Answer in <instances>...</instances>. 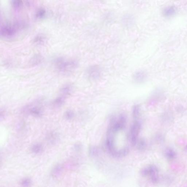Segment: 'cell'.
Returning <instances> with one entry per match:
<instances>
[{"label": "cell", "mask_w": 187, "mask_h": 187, "mask_svg": "<svg viewBox=\"0 0 187 187\" xmlns=\"http://www.w3.org/2000/svg\"><path fill=\"white\" fill-rule=\"evenodd\" d=\"M25 24L22 22L5 23L1 26V36L6 39L13 38L16 35L18 31L25 29Z\"/></svg>", "instance_id": "1"}, {"label": "cell", "mask_w": 187, "mask_h": 187, "mask_svg": "<svg viewBox=\"0 0 187 187\" xmlns=\"http://www.w3.org/2000/svg\"><path fill=\"white\" fill-rule=\"evenodd\" d=\"M56 67L59 71L68 73L76 69L78 63L74 60H67L63 57H58L54 60Z\"/></svg>", "instance_id": "2"}, {"label": "cell", "mask_w": 187, "mask_h": 187, "mask_svg": "<svg viewBox=\"0 0 187 187\" xmlns=\"http://www.w3.org/2000/svg\"><path fill=\"white\" fill-rule=\"evenodd\" d=\"M141 128V124L137 120L134 122L130 129L129 138L133 146L136 145L138 141V138Z\"/></svg>", "instance_id": "3"}, {"label": "cell", "mask_w": 187, "mask_h": 187, "mask_svg": "<svg viewBox=\"0 0 187 187\" xmlns=\"http://www.w3.org/2000/svg\"><path fill=\"white\" fill-rule=\"evenodd\" d=\"M158 169L156 166L151 165L142 170V174L143 176H149L151 181L154 184H157L159 181Z\"/></svg>", "instance_id": "4"}, {"label": "cell", "mask_w": 187, "mask_h": 187, "mask_svg": "<svg viewBox=\"0 0 187 187\" xmlns=\"http://www.w3.org/2000/svg\"><path fill=\"white\" fill-rule=\"evenodd\" d=\"M25 111L31 115L35 117L41 116L43 114V109L42 107L37 104H34L29 105L25 109Z\"/></svg>", "instance_id": "5"}, {"label": "cell", "mask_w": 187, "mask_h": 187, "mask_svg": "<svg viewBox=\"0 0 187 187\" xmlns=\"http://www.w3.org/2000/svg\"><path fill=\"white\" fill-rule=\"evenodd\" d=\"M146 74L143 71H139L136 72L133 76V79L135 82L141 83L144 82L146 79Z\"/></svg>", "instance_id": "6"}, {"label": "cell", "mask_w": 187, "mask_h": 187, "mask_svg": "<svg viewBox=\"0 0 187 187\" xmlns=\"http://www.w3.org/2000/svg\"><path fill=\"white\" fill-rule=\"evenodd\" d=\"M59 139V135L56 132L50 133L47 136V140L52 144H55L57 143Z\"/></svg>", "instance_id": "7"}, {"label": "cell", "mask_w": 187, "mask_h": 187, "mask_svg": "<svg viewBox=\"0 0 187 187\" xmlns=\"http://www.w3.org/2000/svg\"><path fill=\"white\" fill-rule=\"evenodd\" d=\"M176 9L173 6L168 7H166L163 11V14L165 16L170 17L176 14Z\"/></svg>", "instance_id": "8"}, {"label": "cell", "mask_w": 187, "mask_h": 187, "mask_svg": "<svg viewBox=\"0 0 187 187\" xmlns=\"http://www.w3.org/2000/svg\"><path fill=\"white\" fill-rule=\"evenodd\" d=\"M72 88L71 85H64L60 89V93L62 96L65 97L71 94L72 93Z\"/></svg>", "instance_id": "9"}, {"label": "cell", "mask_w": 187, "mask_h": 187, "mask_svg": "<svg viewBox=\"0 0 187 187\" xmlns=\"http://www.w3.org/2000/svg\"><path fill=\"white\" fill-rule=\"evenodd\" d=\"M31 152L35 154H39L41 153L43 150V147L41 144L36 143L33 145L31 147Z\"/></svg>", "instance_id": "10"}, {"label": "cell", "mask_w": 187, "mask_h": 187, "mask_svg": "<svg viewBox=\"0 0 187 187\" xmlns=\"http://www.w3.org/2000/svg\"><path fill=\"white\" fill-rule=\"evenodd\" d=\"M65 97L62 96L57 97L53 101L54 105L57 107L62 106L65 103Z\"/></svg>", "instance_id": "11"}, {"label": "cell", "mask_w": 187, "mask_h": 187, "mask_svg": "<svg viewBox=\"0 0 187 187\" xmlns=\"http://www.w3.org/2000/svg\"><path fill=\"white\" fill-rule=\"evenodd\" d=\"M165 155L167 158L170 160H172L176 158V152L174 150L168 149L165 152Z\"/></svg>", "instance_id": "12"}, {"label": "cell", "mask_w": 187, "mask_h": 187, "mask_svg": "<svg viewBox=\"0 0 187 187\" xmlns=\"http://www.w3.org/2000/svg\"><path fill=\"white\" fill-rule=\"evenodd\" d=\"M46 14H47V11L45 9L43 8H41L38 9L37 11H36L35 16L39 19H42L45 17Z\"/></svg>", "instance_id": "13"}, {"label": "cell", "mask_w": 187, "mask_h": 187, "mask_svg": "<svg viewBox=\"0 0 187 187\" xmlns=\"http://www.w3.org/2000/svg\"><path fill=\"white\" fill-rule=\"evenodd\" d=\"M140 107L139 105H136L133 107V116L134 118L136 120H137L139 118L140 113Z\"/></svg>", "instance_id": "14"}, {"label": "cell", "mask_w": 187, "mask_h": 187, "mask_svg": "<svg viewBox=\"0 0 187 187\" xmlns=\"http://www.w3.org/2000/svg\"><path fill=\"white\" fill-rule=\"evenodd\" d=\"M98 70V69L97 68L94 67L90 68L89 72V76L93 78L97 77L98 76L99 73Z\"/></svg>", "instance_id": "15"}, {"label": "cell", "mask_w": 187, "mask_h": 187, "mask_svg": "<svg viewBox=\"0 0 187 187\" xmlns=\"http://www.w3.org/2000/svg\"><path fill=\"white\" fill-rule=\"evenodd\" d=\"M11 5L14 9H18L22 7L23 6V2L22 1L15 0L11 1Z\"/></svg>", "instance_id": "16"}, {"label": "cell", "mask_w": 187, "mask_h": 187, "mask_svg": "<svg viewBox=\"0 0 187 187\" xmlns=\"http://www.w3.org/2000/svg\"><path fill=\"white\" fill-rule=\"evenodd\" d=\"M136 145L138 149L143 150L146 148V143L144 139H140L139 140H138Z\"/></svg>", "instance_id": "17"}, {"label": "cell", "mask_w": 187, "mask_h": 187, "mask_svg": "<svg viewBox=\"0 0 187 187\" xmlns=\"http://www.w3.org/2000/svg\"><path fill=\"white\" fill-rule=\"evenodd\" d=\"M41 57L39 55H35L33 57L31 60V64L32 65H36L39 64L42 61Z\"/></svg>", "instance_id": "18"}, {"label": "cell", "mask_w": 187, "mask_h": 187, "mask_svg": "<svg viewBox=\"0 0 187 187\" xmlns=\"http://www.w3.org/2000/svg\"><path fill=\"white\" fill-rule=\"evenodd\" d=\"M45 38L43 35H37L34 39V42L37 44H42L44 43Z\"/></svg>", "instance_id": "19"}, {"label": "cell", "mask_w": 187, "mask_h": 187, "mask_svg": "<svg viewBox=\"0 0 187 187\" xmlns=\"http://www.w3.org/2000/svg\"><path fill=\"white\" fill-rule=\"evenodd\" d=\"M31 180L30 178H26L23 179L21 182L22 186L23 187H29L31 185Z\"/></svg>", "instance_id": "20"}, {"label": "cell", "mask_w": 187, "mask_h": 187, "mask_svg": "<svg viewBox=\"0 0 187 187\" xmlns=\"http://www.w3.org/2000/svg\"><path fill=\"white\" fill-rule=\"evenodd\" d=\"M74 114L73 112L71 110H68L64 114V118L67 120H71L74 117Z\"/></svg>", "instance_id": "21"}, {"label": "cell", "mask_w": 187, "mask_h": 187, "mask_svg": "<svg viewBox=\"0 0 187 187\" xmlns=\"http://www.w3.org/2000/svg\"><path fill=\"white\" fill-rule=\"evenodd\" d=\"M89 152L90 154L94 155L96 154L98 152V150L95 147H91L89 149Z\"/></svg>", "instance_id": "22"}, {"label": "cell", "mask_w": 187, "mask_h": 187, "mask_svg": "<svg viewBox=\"0 0 187 187\" xmlns=\"http://www.w3.org/2000/svg\"><path fill=\"white\" fill-rule=\"evenodd\" d=\"M61 169V167L60 166H56L53 170V174H57L59 172H60Z\"/></svg>", "instance_id": "23"}]
</instances>
